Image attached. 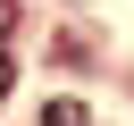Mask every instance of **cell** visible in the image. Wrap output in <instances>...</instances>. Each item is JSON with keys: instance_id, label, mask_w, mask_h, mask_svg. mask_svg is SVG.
I'll return each mask as SVG.
<instances>
[{"instance_id": "obj_1", "label": "cell", "mask_w": 134, "mask_h": 126, "mask_svg": "<svg viewBox=\"0 0 134 126\" xmlns=\"http://www.w3.org/2000/svg\"><path fill=\"white\" fill-rule=\"evenodd\" d=\"M42 126H84V101H67V92H59V101L42 109Z\"/></svg>"}, {"instance_id": "obj_2", "label": "cell", "mask_w": 134, "mask_h": 126, "mask_svg": "<svg viewBox=\"0 0 134 126\" xmlns=\"http://www.w3.org/2000/svg\"><path fill=\"white\" fill-rule=\"evenodd\" d=\"M8 84H17V59H8V42H0V101H8Z\"/></svg>"}, {"instance_id": "obj_3", "label": "cell", "mask_w": 134, "mask_h": 126, "mask_svg": "<svg viewBox=\"0 0 134 126\" xmlns=\"http://www.w3.org/2000/svg\"><path fill=\"white\" fill-rule=\"evenodd\" d=\"M8 34H17V0H0V42H8Z\"/></svg>"}]
</instances>
